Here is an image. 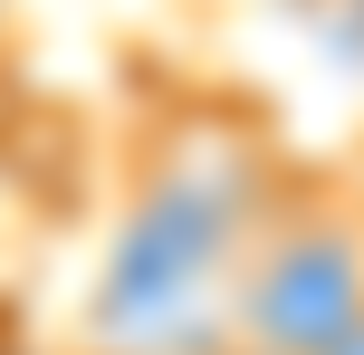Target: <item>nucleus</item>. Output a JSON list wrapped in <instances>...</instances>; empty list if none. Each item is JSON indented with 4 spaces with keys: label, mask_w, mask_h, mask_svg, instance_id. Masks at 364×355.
Here are the masks:
<instances>
[{
    "label": "nucleus",
    "mask_w": 364,
    "mask_h": 355,
    "mask_svg": "<svg viewBox=\"0 0 364 355\" xmlns=\"http://www.w3.org/2000/svg\"><path fill=\"white\" fill-rule=\"evenodd\" d=\"M346 327H364V202L307 183L240 231L220 337L259 355H326Z\"/></svg>",
    "instance_id": "f257e3e1"
},
{
    "label": "nucleus",
    "mask_w": 364,
    "mask_h": 355,
    "mask_svg": "<svg viewBox=\"0 0 364 355\" xmlns=\"http://www.w3.org/2000/svg\"><path fill=\"white\" fill-rule=\"evenodd\" d=\"M326 355H364V327H346V337H336V346H326Z\"/></svg>",
    "instance_id": "f03ea898"
},
{
    "label": "nucleus",
    "mask_w": 364,
    "mask_h": 355,
    "mask_svg": "<svg viewBox=\"0 0 364 355\" xmlns=\"http://www.w3.org/2000/svg\"><path fill=\"white\" fill-rule=\"evenodd\" d=\"M211 355H259V346H230V337H220V346H211Z\"/></svg>",
    "instance_id": "7ed1b4c3"
},
{
    "label": "nucleus",
    "mask_w": 364,
    "mask_h": 355,
    "mask_svg": "<svg viewBox=\"0 0 364 355\" xmlns=\"http://www.w3.org/2000/svg\"><path fill=\"white\" fill-rule=\"evenodd\" d=\"M10 10H19V0H0V38H10Z\"/></svg>",
    "instance_id": "20e7f679"
}]
</instances>
